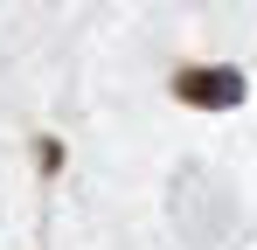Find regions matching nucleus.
<instances>
[{
	"label": "nucleus",
	"instance_id": "obj_1",
	"mask_svg": "<svg viewBox=\"0 0 257 250\" xmlns=\"http://www.w3.org/2000/svg\"><path fill=\"white\" fill-rule=\"evenodd\" d=\"M243 90H250V83L236 77V70H181V77H174V97H181V104H195V111H236V104H243Z\"/></svg>",
	"mask_w": 257,
	"mask_h": 250
}]
</instances>
